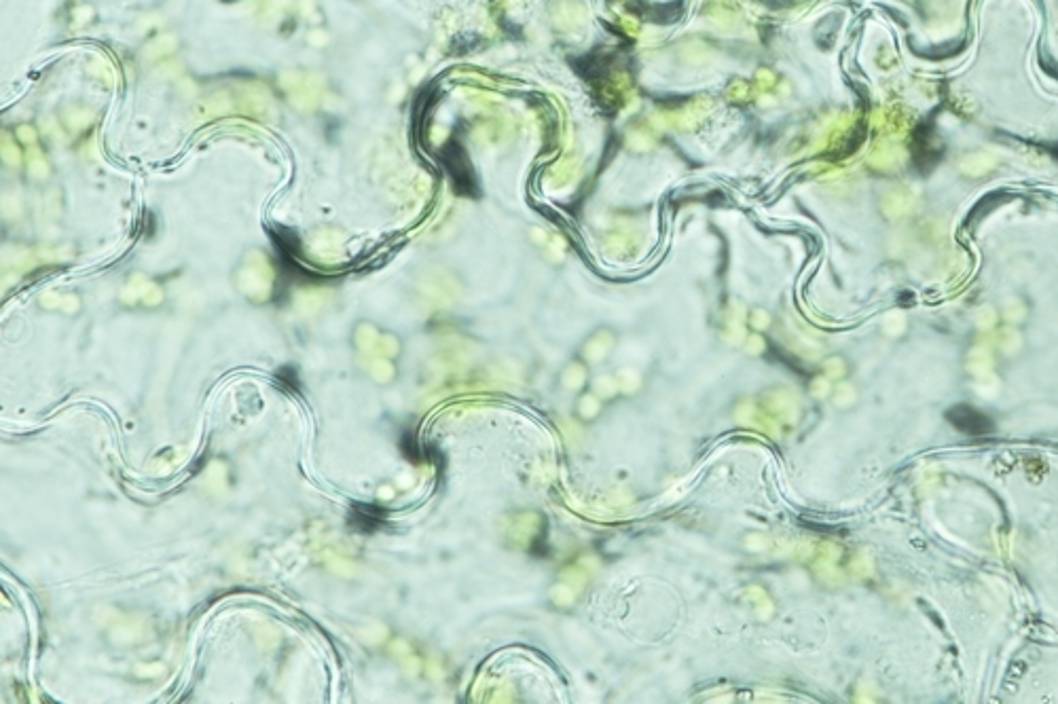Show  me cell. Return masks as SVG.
<instances>
[{
  "instance_id": "obj_2",
  "label": "cell",
  "mask_w": 1058,
  "mask_h": 704,
  "mask_svg": "<svg viewBox=\"0 0 1058 704\" xmlns=\"http://www.w3.org/2000/svg\"><path fill=\"white\" fill-rule=\"evenodd\" d=\"M352 525L362 531V533H371L375 529L381 527L383 523V510L379 506H354L352 508Z\"/></svg>"
},
{
  "instance_id": "obj_1",
  "label": "cell",
  "mask_w": 1058,
  "mask_h": 704,
  "mask_svg": "<svg viewBox=\"0 0 1058 704\" xmlns=\"http://www.w3.org/2000/svg\"><path fill=\"white\" fill-rule=\"evenodd\" d=\"M946 419L951 421L959 432L970 434V436H984L993 430L991 417L972 409V406L968 404L953 406V409L946 413Z\"/></svg>"
}]
</instances>
